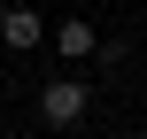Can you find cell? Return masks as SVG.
<instances>
[{
	"label": "cell",
	"mask_w": 147,
	"mask_h": 139,
	"mask_svg": "<svg viewBox=\"0 0 147 139\" xmlns=\"http://www.w3.org/2000/svg\"><path fill=\"white\" fill-rule=\"evenodd\" d=\"M85 116H93V85H85V77H47V85H39V124L54 139L78 132Z\"/></svg>",
	"instance_id": "obj_1"
},
{
	"label": "cell",
	"mask_w": 147,
	"mask_h": 139,
	"mask_svg": "<svg viewBox=\"0 0 147 139\" xmlns=\"http://www.w3.org/2000/svg\"><path fill=\"white\" fill-rule=\"evenodd\" d=\"M47 46H54V54H62V62H101V31H93V23H85V15H62V23H54V39H47Z\"/></svg>",
	"instance_id": "obj_2"
},
{
	"label": "cell",
	"mask_w": 147,
	"mask_h": 139,
	"mask_svg": "<svg viewBox=\"0 0 147 139\" xmlns=\"http://www.w3.org/2000/svg\"><path fill=\"white\" fill-rule=\"evenodd\" d=\"M39 39H47V15L23 0H0V46H39Z\"/></svg>",
	"instance_id": "obj_3"
},
{
	"label": "cell",
	"mask_w": 147,
	"mask_h": 139,
	"mask_svg": "<svg viewBox=\"0 0 147 139\" xmlns=\"http://www.w3.org/2000/svg\"><path fill=\"white\" fill-rule=\"evenodd\" d=\"M140 139H147V108H140Z\"/></svg>",
	"instance_id": "obj_4"
}]
</instances>
